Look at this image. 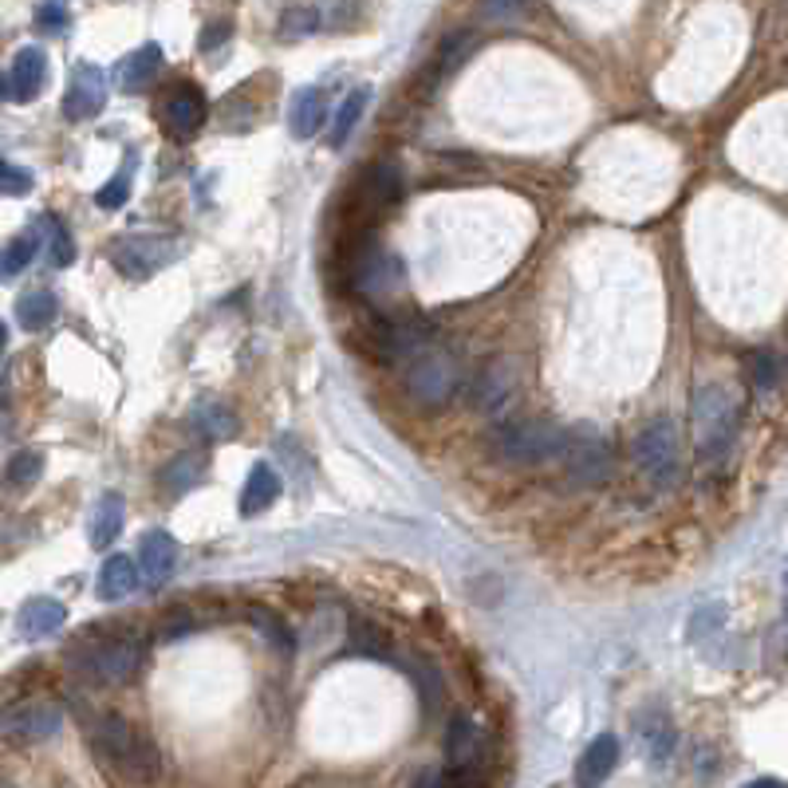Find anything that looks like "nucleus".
Returning <instances> with one entry per match:
<instances>
[{
	"mask_svg": "<svg viewBox=\"0 0 788 788\" xmlns=\"http://www.w3.org/2000/svg\"><path fill=\"white\" fill-rule=\"evenodd\" d=\"M91 745H95V753H99L103 761L115 765L123 777L138 780V785H150L158 777V769H162L158 745L118 714L99 717L95 734H91Z\"/></svg>",
	"mask_w": 788,
	"mask_h": 788,
	"instance_id": "1",
	"label": "nucleus"
},
{
	"mask_svg": "<svg viewBox=\"0 0 788 788\" xmlns=\"http://www.w3.org/2000/svg\"><path fill=\"white\" fill-rule=\"evenodd\" d=\"M564 430L548 418H508L493 430V453L505 465H544L564 458Z\"/></svg>",
	"mask_w": 788,
	"mask_h": 788,
	"instance_id": "2",
	"label": "nucleus"
},
{
	"mask_svg": "<svg viewBox=\"0 0 788 788\" xmlns=\"http://www.w3.org/2000/svg\"><path fill=\"white\" fill-rule=\"evenodd\" d=\"M631 458L643 473V481L654 493H671L682 477V453H679V430L671 418H651L639 434H634Z\"/></svg>",
	"mask_w": 788,
	"mask_h": 788,
	"instance_id": "3",
	"label": "nucleus"
},
{
	"mask_svg": "<svg viewBox=\"0 0 788 788\" xmlns=\"http://www.w3.org/2000/svg\"><path fill=\"white\" fill-rule=\"evenodd\" d=\"M694 445H698L702 462H717L729 453L737 438V402L729 399V390L706 382L694 390Z\"/></svg>",
	"mask_w": 788,
	"mask_h": 788,
	"instance_id": "4",
	"label": "nucleus"
},
{
	"mask_svg": "<svg viewBox=\"0 0 788 788\" xmlns=\"http://www.w3.org/2000/svg\"><path fill=\"white\" fill-rule=\"evenodd\" d=\"M402 379H407L410 399H414L418 407L438 410L458 395V387H462V367H458V359H453L450 351L427 344L422 351L410 355V359L402 363Z\"/></svg>",
	"mask_w": 788,
	"mask_h": 788,
	"instance_id": "5",
	"label": "nucleus"
},
{
	"mask_svg": "<svg viewBox=\"0 0 788 788\" xmlns=\"http://www.w3.org/2000/svg\"><path fill=\"white\" fill-rule=\"evenodd\" d=\"M75 666L83 679L99 682V686H127L143 666V643L135 634H115V639H103V643L75 654Z\"/></svg>",
	"mask_w": 788,
	"mask_h": 788,
	"instance_id": "6",
	"label": "nucleus"
},
{
	"mask_svg": "<svg viewBox=\"0 0 788 788\" xmlns=\"http://www.w3.org/2000/svg\"><path fill=\"white\" fill-rule=\"evenodd\" d=\"M355 284H359V296L371 304L375 312H390L407 292V272H402V261L387 249H367L355 261Z\"/></svg>",
	"mask_w": 788,
	"mask_h": 788,
	"instance_id": "7",
	"label": "nucleus"
},
{
	"mask_svg": "<svg viewBox=\"0 0 788 788\" xmlns=\"http://www.w3.org/2000/svg\"><path fill=\"white\" fill-rule=\"evenodd\" d=\"M60 725H64V710L55 706V702L28 698L0 717V734L17 745H40V742H52V737L60 734Z\"/></svg>",
	"mask_w": 788,
	"mask_h": 788,
	"instance_id": "8",
	"label": "nucleus"
},
{
	"mask_svg": "<svg viewBox=\"0 0 788 788\" xmlns=\"http://www.w3.org/2000/svg\"><path fill=\"white\" fill-rule=\"evenodd\" d=\"M178 256V245L166 241V237H123L111 245V261L115 269L127 276V281H146V276H155L158 269L174 264Z\"/></svg>",
	"mask_w": 788,
	"mask_h": 788,
	"instance_id": "9",
	"label": "nucleus"
},
{
	"mask_svg": "<svg viewBox=\"0 0 788 788\" xmlns=\"http://www.w3.org/2000/svg\"><path fill=\"white\" fill-rule=\"evenodd\" d=\"M513 402H517V375H513V367L490 363V367L477 375V387H473V407H477V414H485L490 422H508Z\"/></svg>",
	"mask_w": 788,
	"mask_h": 788,
	"instance_id": "10",
	"label": "nucleus"
},
{
	"mask_svg": "<svg viewBox=\"0 0 788 788\" xmlns=\"http://www.w3.org/2000/svg\"><path fill=\"white\" fill-rule=\"evenodd\" d=\"M564 465H568V477L584 490H596L611 477V450L608 442H599L596 434L571 438L564 445Z\"/></svg>",
	"mask_w": 788,
	"mask_h": 788,
	"instance_id": "11",
	"label": "nucleus"
},
{
	"mask_svg": "<svg viewBox=\"0 0 788 788\" xmlns=\"http://www.w3.org/2000/svg\"><path fill=\"white\" fill-rule=\"evenodd\" d=\"M103 103H107V75H103V67L75 64L64 95V118H72V123L95 118L103 111Z\"/></svg>",
	"mask_w": 788,
	"mask_h": 788,
	"instance_id": "12",
	"label": "nucleus"
},
{
	"mask_svg": "<svg viewBox=\"0 0 788 788\" xmlns=\"http://www.w3.org/2000/svg\"><path fill=\"white\" fill-rule=\"evenodd\" d=\"M162 118L178 138L198 135V127L206 123V95H201L198 87H186V83H181V87H174L170 95H166Z\"/></svg>",
	"mask_w": 788,
	"mask_h": 788,
	"instance_id": "13",
	"label": "nucleus"
},
{
	"mask_svg": "<svg viewBox=\"0 0 788 788\" xmlns=\"http://www.w3.org/2000/svg\"><path fill=\"white\" fill-rule=\"evenodd\" d=\"M174 564H178V544H174L170 533H162V528H155V533H146L143 544H138V576H143V584H162L170 580Z\"/></svg>",
	"mask_w": 788,
	"mask_h": 788,
	"instance_id": "14",
	"label": "nucleus"
},
{
	"mask_svg": "<svg viewBox=\"0 0 788 788\" xmlns=\"http://www.w3.org/2000/svg\"><path fill=\"white\" fill-rule=\"evenodd\" d=\"M48 83V55L40 48H20L17 60L9 67V87H12V99L17 103H28L36 99L40 91Z\"/></svg>",
	"mask_w": 788,
	"mask_h": 788,
	"instance_id": "15",
	"label": "nucleus"
},
{
	"mask_svg": "<svg viewBox=\"0 0 788 788\" xmlns=\"http://www.w3.org/2000/svg\"><path fill=\"white\" fill-rule=\"evenodd\" d=\"M616 761H619L616 734H599L596 742L580 753V761H576V788H599L611 777Z\"/></svg>",
	"mask_w": 788,
	"mask_h": 788,
	"instance_id": "16",
	"label": "nucleus"
},
{
	"mask_svg": "<svg viewBox=\"0 0 788 788\" xmlns=\"http://www.w3.org/2000/svg\"><path fill=\"white\" fill-rule=\"evenodd\" d=\"M634 729H639V742H643L647 761H651L654 769L671 761L674 742H679V734H674V722H671V717L662 714V710H647V714H639Z\"/></svg>",
	"mask_w": 788,
	"mask_h": 788,
	"instance_id": "17",
	"label": "nucleus"
},
{
	"mask_svg": "<svg viewBox=\"0 0 788 788\" xmlns=\"http://www.w3.org/2000/svg\"><path fill=\"white\" fill-rule=\"evenodd\" d=\"M64 623H67V608L52 596H32L17 616V631L24 634V639H44V634H55Z\"/></svg>",
	"mask_w": 788,
	"mask_h": 788,
	"instance_id": "18",
	"label": "nucleus"
},
{
	"mask_svg": "<svg viewBox=\"0 0 788 788\" xmlns=\"http://www.w3.org/2000/svg\"><path fill=\"white\" fill-rule=\"evenodd\" d=\"M138 584H143V576H138V568H135L130 556H107L103 568H99V576H95V596L107 599V603H115V599H127Z\"/></svg>",
	"mask_w": 788,
	"mask_h": 788,
	"instance_id": "19",
	"label": "nucleus"
},
{
	"mask_svg": "<svg viewBox=\"0 0 788 788\" xmlns=\"http://www.w3.org/2000/svg\"><path fill=\"white\" fill-rule=\"evenodd\" d=\"M481 753V734L470 717H453L450 734H445V765L450 773H470L477 765Z\"/></svg>",
	"mask_w": 788,
	"mask_h": 788,
	"instance_id": "20",
	"label": "nucleus"
},
{
	"mask_svg": "<svg viewBox=\"0 0 788 788\" xmlns=\"http://www.w3.org/2000/svg\"><path fill=\"white\" fill-rule=\"evenodd\" d=\"M123 521H127L123 497H118V493H103V497L95 501V508H91V525H87L91 544H95V548L115 544L118 533H123Z\"/></svg>",
	"mask_w": 788,
	"mask_h": 788,
	"instance_id": "21",
	"label": "nucleus"
},
{
	"mask_svg": "<svg viewBox=\"0 0 788 788\" xmlns=\"http://www.w3.org/2000/svg\"><path fill=\"white\" fill-rule=\"evenodd\" d=\"M276 497H281V473L272 470V465L256 462L253 470H249L245 490H241V517H256V513H264Z\"/></svg>",
	"mask_w": 788,
	"mask_h": 788,
	"instance_id": "22",
	"label": "nucleus"
},
{
	"mask_svg": "<svg viewBox=\"0 0 788 788\" xmlns=\"http://www.w3.org/2000/svg\"><path fill=\"white\" fill-rule=\"evenodd\" d=\"M324 123V91L319 87H300L292 91L288 103V130L296 138H312Z\"/></svg>",
	"mask_w": 788,
	"mask_h": 788,
	"instance_id": "23",
	"label": "nucleus"
},
{
	"mask_svg": "<svg viewBox=\"0 0 788 788\" xmlns=\"http://www.w3.org/2000/svg\"><path fill=\"white\" fill-rule=\"evenodd\" d=\"M162 72V48L158 44H143L138 52H130L123 64H118V87L123 91H143L150 87V80Z\"/></svg>",
	"mask_w": 788,
	"mask_h": 788,
	"instance_id": "24",
	"label": "nucleus"
},
{
	"mask_svg": "<svg viewBox=\"0 0 788 788\" xmlns=\"http://www.w3.org/2000/svg\"><path fill=\"white\" fill-rule=\"evenodd\" d=\"M55 316H60V300L52 288H32L17 300V319L28 332H44L48 324H55Z\"/></svg>",
	"mask_w": 788,
	"mask_h": 788,
	"instance_id": "25",
	"label": "nucleus"
},
{
	"mask_svg": "<svg viewBox=\"0 0 788 788\" xmlns=\"http://www.w3.org/2000/svg\"><path fill=\"white\" fill-rule=\"evenodd\" d=\"M193 430H198L201 438H209V442H221V438H229L237 430L233 422V410L221 407V402H198L190 414Z\"/></svg>",
	"mask_w": 788,
	"mask_h": 788,
	"instance_id": "26",
	"label": "nucleus"
},
{
	"mask_svg": "<svg viewBox=\"0 0 788 788\" xmlns=\"http://www.w3.org/2000/svg\"><path fill=\"white\" fill-rule=\"evenodd\" d=\"M36 233H40V241L48 245V261L55 264V269H67V264L75 261V241H72V233H67L64 225L55 218H40L36 221Z\"/></svg>",
	"mask_w": 788,
	"mask_h": 788,
	"instance_id": "27",
	"label": "nucleus"
},
{
	"mask_svg": "<svg viewBox=\"0 0 788 788\" xmlns=\"http://www.w3.org/2000/svg\"><path fill=\"white\" fill-rule=\"evenodd\" d=\"M40 473H44V453L20 450L9 462V470H4V485H9L12 493H28L40 481Z\"/></svg>",
	"mask_w": 788,
	"mask_h": 788,
	"instance_id": "28",
	"label": "nucleus"
},
{
	"mask_svg": "<svg viewBox=\"0 0 788 788\" xmlns=\"http://www.w3.org/2000/svg\"><path fill=\"white\" fill-rule=\"evenodd\" d=\"M371 103V87H355L344 103H339V115H336V127H332V146H344L351 138V130L359 127L363 111Z\"/></svg>",
	"mask_w": 788,
	"mask_h": 788,
	"instance_id": "29",
	"label": "nucleus"
},
{
	"mask_svg": "<svg viewBox=\"0 0 788 788\" xmlns=\"http://www.w3.org/2000/svg\"><path fill=\"white\" fill-rule=\"evenodd\" d=\"M36 253H40V233H36V229H32V233H24V237H17V241H9V249L0 253V276H4V281H9V276H20L28 264L36 261Z\"/></svg>",
	"mask_w": 788,
	"mask_h": 788,
	"instance_id": "30",
	"label": "nucleus"
},
{
	"mask_svg": "<svg viewBox=\"0 0 788 788\" xmlns=\"http://www.w3.org/2000/svg\"><path fill=\"white\" fill-rule=\"evenodd\" d=\"M198 477H201V458L198 453H181L178 462L166 465L162 485H166L170 497H181V493H190L193 485H198Z\"/></svg>",
	"mask_w": 788,
	"mask_h": 788,
	"instance_id": "31",
	"label": "nucleus"
},
{
	"mask_svg": "<svg viewBox=\"0 0 788 788\" xmlns=\"http://www.w3.org/2000/svg\"><path fill=\"white\" fill-rule=\"evenodd\" d=\"M130 170H135V155H127V162H123V170L115 174V178L107 181V186H99L95 190V206L99 209H123L130 198Z\"/></svg>",
	"mask_w": 788,
	"mask_h": 788,
	"instance_id": "32",
	"label": "nucleus"
},
{
	"mask_svg": "<svg viewBox=\"0 0 788 788\" xmlns=\"http://www.w3.org/2000/svg\"><path fill=\"white\" fill-rule=\"evenodd\" d=\"M367 190H371L375 201H395L399 198V166L395 162H379L371 174H367Z\"/></svg>",
	"mask_w": 788,
	"mask_h": 788,
	"instance_id": "33",
	"label": "nucleus"
},
{
	"mask_svg": "<svg viewBox=\"0 0 788 788\" xmlns=\"http://www.w3.org/2000/svg\"><path fill=\"white\" fill-rule=\"evenodd\" d=\"M253 623H256V631L269 639V647L272 651H281V654H292V634H288V627L281 623V619L272 616V611H253Z\"/></svg>",
	"mask_w": 788,
	"mask_h": 788,
	"instance_id": "34",
	"label": "nucleus"
},
{
	"mask_svg": "<svg viewBox=\"0 0 788 788\" xmlns=\"http://www.w3.org/2000/svg\"><path fill=\"white\" fill-rule=\"evenodd\" d=\"M319 28V12L316 9H288L281 17V36L284 40H304Z\"/></svg>",
	"mask_w": 788,
	"mask_h": 788,
	"instance_id": "35",
	"label": "nucleus"
},
{
	"mask_svg": "<svg viewBox=\"0 0 788 788\" xmlns=\"http://www.w3.org/2000/svg\"><path fill=\"white\" fill-rule=\"evenodd\" d=\"M32 190V174L24 166L9 162V158H0V198H24Z\"/></svg>",
	"mask_w": 788,
	"mask_h": 788,
	"instance_id": "36",
	"label": "nucleus"
},
{
	"mask_svg": "<svg viewBox=\"0 0 788 788\" xmlns=\"http://www.w3.org/2000/svg\"><path fill=\"white\" fill-rule=\"evenodd\" d=\"M351 651H359V654H387V639H382L379 627L351 623Z\"/></svg>",
	"mask_w": 788,
	"mask_h": 788,
	"instance_id": "37",
	"label": "nucleus"
},
{
	"mask_svg": "<svg viewBox=\"0 0 788 788\" xmlns=\"http://www.w3.org/2000/svg\"><path fill=\"white\" fill-rule=\"evenodd\" d=\"M36 24L40 32H64L67 24H72V17H67V9L60 4V0H44L36 9Z\"/></svg>",
	"mask_w": 788,
	"mask_h": 788,
	"instance_id": "38",
	"label": "nucleus"
},
{
	"mask_svg": "<svg viewBox=\"0 0 788 788\" xmlns=\"http://www.w3.org/2000/svg\"><path fill=\"white\" fill-rule=\"evenodd\" d=\"M359 9H363V0H336L327 12H319V24L324 28H347V24H355Z\"/></svg>",
	"mask_w": 788,
	"mask_h": 788,
	"instance_id": "39",
	"label": "nucleus"
},
{
	"mask_svg": "<svg viewBox=\"0 0 788 788\" xmlns=\"http://www.w3.org/2000/svg\"><path fill=\"white\" fill-rule=\"evenodd\" d=\"M753 387L757 390H773L777 387V359L769 351L753 355Z\"/></svg>",
	"mask_w": 788,
	"mask_h": 788,
	"instance_id": "40",
	"label": "nucleus"
},
{
	"mask_svg": "<svg viewBox=\"0 0 788 788\" xmlns=\"http://www.w3.org/2000/svg\"><path fill=\"white\" fill-rule=\"evenodd\" d=\"M470 48H473V36H470V32H458L453 40H445V48H442V67H445V72H453V67L462 64Z\"/></svg>",
	"mask_w": 788,
	"mask_h": 788,
	"instance_id": "41",
	"label": "nucleus"
},
{
	"mask_svg": "<svg viewBox=\"0 0 788 788\" xmlns=\"http://www.w3.org/2000/svg\"><path fill=\"white\" fill-rule=\"evenodd\" d=\"M521 12H525V0H485V9H481V17L485 20H517Z\"/></svg>",
	"mask_w": 788,
	"mask_h": 788,
	"instance_id": "42",
	"label": "nucleus"
},
{
	"mask_svg": "<svg viewBox=\"0 0 788 788\" xmlns=\"http://www.w3.org/2000/svg\"><path fill=\"white\" fill-rule=\"evenodd\" d=\"M229 36H233V24H229V20H213V24L206 28V36H201V52H213V48L225 44Z\"/></svg>",
	"mask_w": 788,
	"mask_h": 788,
	"instance_id": "43",
	"label": "nucleus"
},
{
	"mask_svg": "<svg viewBox=\"0 0 788 788\" xmlns=\"http://www.w3.org/2000/svg\"><path fill=\"white\" fill-rule=\"evenodd\" d=\"M745 788H788L785 780H777V777H757V780H749Z\"/></svg>",
	"mask_w": 788,
	"mask_h": 788,
	"instance_id": "44",
	"label": "nucleus"
},
{
	"mask_svg": "<svg viewBox=\"0 0 788 788\" xmlns=\"http://www.w3.org/2000/svg\"><path fill=\"white\" fill-rule=\"evenodd\" d=\"M414 788H442V777H438V773H422V780H418Z\"/></svg>",
	"mask_w": 788,
	"mask_h": 788,
	"instance_id": "45",
	"label": "nucleus"
},
{
	"mask_svg": "<svg viewBox=\"0 0 788 788\" xmlns=\"http://www.w3.org/2000/svg\"><path fill=\"white\" fill-rule=\"evenodd\" d=\"M0 99H12V87H9V72L0 75Z\"/></svg>",
	"mask_w": 788,
	"mask_h": 788,
	"instance_id": "46",
	"label": "nucleus"
},
{
	"mask_svg": "<svg viewBox=\"0 0 788 788\" xmlns=\"http://www.w3.org/2000/svg\"><path fill=\"white\" fill-rule=\"evenodd\" d=\"M4 347H9V327L0 324V351H4Z\"/></svg>",
	"mask_w": 788,
	"mask_h": 788,
	"instance_id": "47",
	"label": "nucleus"
},
{
	"mask_svg": "<svg viewBox=\"0 0 788 788\" xmlns=\"http://www.w3.org/2000/svg\"><path fill=\"white\" fill-rule=\"evenodd\" d=\"M0 788H9V785H4V773H0Z\"/></svg>",
	"mask_w": 788,
	"mask_h": 788,
	"instance_id": "48",
	"label": "nucleus"
},
{
	"mask_svg": "<svg viewBox=\"0 0 788 788\" xmlns=\"http://www.w3.org/2000/svg\"><path fill=\"white\" fill-rule=\"evenodd\" d=\"M785 584H788V571H785Z\"/></svg>",
	"mask_w": 788,
	"mask_h": 788,
	"instance_id": "49",
	"label": "nucleus"
}]
</instances>
